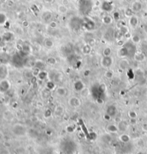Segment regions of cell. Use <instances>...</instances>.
Returning <instances> with one entry per match:
<instances>
[{"label":"cell","mask_w":147,"mask_h":154,"mask_svg":"<svg viewBox=\"0 0 147 154\" xmlns=\"http://www.w3.org/2000/svg\"><path fill=\"white\" fill-rule=\"evenodd\" d=\"M83 19H80L78 17H73L69 22V25L70 27L73 29V30H78L80 29L81 27H83Z\"/></svg>","instance_id":"6da1fadb"},{"label":"cell","mask_w":147,"mask_h":154,"mask_svg":"<svg viewBox=\"0 0 147 154\" xmlns=\"http://www.w3.org/2000/svg\"><path fill=\"white\" fill-rule=\"evenodd\" d=\"M83 20V27L84 29H86L87 31H93L95 29V27H96L95 22L91 18H90L88 17H84Z\"/></svg>","instance_id":"7a4b0ae2"},{"label":"cell","mask_w":147,"mask_h":154,"mask_svg":"<svg viewBox=\"0 0 147 154\" xmlns=\"http://www.w3.org/2000/svg\"><path fill=\"white\" fill-rule=\"evenodd\" d=\"M92 9V3L90 1L80 0L79 1V9L83 14L88 13Z\"/></svg>","instance_id":"3957f363"},{"label":"cell","mask_w":147,"mask_h":154,"mask_svg":"<svg viewBox=\"0 0 147 154\" xmlns=\"http://www.w3.org/2000/svg\"><path fill=\"white\" fill-rule=\"evenodd\" d=\"M100 9L106 13L112 12L114 9V5L112 1L108 0H104L100 3Z\"/></svg>","instance_id":"277c9868"},{"label":"cell","mask_w":147,"mask_h":154,"mask_svg":"<svg viewBox=\"0 0 147 154\" xmlns=\"http://www.w3.org/2000/svg\"><path fill=\"white\" fill-rule=\"evenodd\" d=\"M11 84L7 79L1 80L0 81V93H5L10 89Z\"/></svg>","instance_id":"5b68a950"},{"label":"cell","mask_w":147,"mask_h":154,"mask_svg":"<svg viewBox=\"0 0 147 154\" xmlns=\"http://www.w3.org/2000/svg\"><path fill=\"white\" fill-rule=\"evenodd\" d=\"M113 62H114V60L111 56L103 57L100 60V65L104 68H109L113 65Z\"/></svg>","instance_id":"8992f818"},{"label":"cell","mask_w":147,"mask_h":154,"mask_svg":"<svg viewBox=\"0 0 147 154\" xmlns=\"http://www.w3.org/2000/svg\"><path fill=\"white\" fill-rule=\"evenodd\" d=\"M131 9H132L134 13L139 12L143 9V4L139 0H136L134 2H132L131 5Z\"/></svg>","instance_id":"52a82bcc"},{"label":"cell","mask_w":147,"mask_h":154,"mask_svg":"<svg viewBox=\"0 0 147 154\" xmlns=\"http://www.w3.org/2000/svg\"><path fill=\"white\" fill-rule=\"evenodd\" d=\"M9 75V69L5 64L0 65V80L7 79Z\"/></svg>","instance_id":"ba28073f"},{"label":"cell","mask_w":147,"mask_h":154,"mask_svg":"<svg viewBox=\"0 0 147 154\" xmlns=\"http://www.w3.org/2000/svg\"><path fill=\"white\" fill-rule=\"evenodd\" d=\"M118 56L120 58H125L126 57H129V52L128 50L127 47L125 46V45H123L120 49L118 50L117 52Z\"/></svg>","instance_id":"9c48e42d"},{"label":"cell","mask_w":147,"mask_h":154,"mask_svg":"<svg viewBox=\"0 0 147 154\" xmlns=\"http://www.w3.org/2000/svg\"><path fill=\"white\" fill-rule=\"evenodd\" d=\"M139 17L135 16V15L132 16L131 17H130L129 20H128V24H129L130 27H132V28H136L139 25Z\"/></svg>","instance_id":"30bf717a"},{"label":"cell","mask_w":147,"mask_h":154,"mask_svg":"<svg viewBox=\"0 0 147 154\" xmlns=\"http://www.w3.org/2000/svg\"><path fill=\"white\" fill-rule=\"evenodd\" d=\"M69 105L73 107H78L81 105L80 100L77 97H73L69 100Z\"/></svg>","instance_id":"8fae6325"},{"label":"cell","mask_w":147,"mask_h":154,"mask_svg":"<svg viewBox=\"0 0 147 154\" xmlns=\"http://www.w3.org/2000/svg\"><path fill=\"white\" fill-rule=\"evenodd\" d=\"M73 87L75 88V90L78 92H81L85 87V85L83 83V82L82 80H77L75 82L73 85Z\"/></svg>","instance_id":"7c38bea8"},{"label":"cell","mask_w":147,"mask_h":154,"mask_svg":"<svg viewBox=\"0 0 147 154\" xmlns=\"http://www.w3.org/2000/svg\"><path fill=\"white\" fill-rule=\"evenodd\" d=\"M129 62L128 61V60L126 59H122L118 63V67L119 68H120L121 70H127L128 67H129Z\"/></svg>","instance_id":"4fadbf2b"},{"label":"cell","mask_w":147,"mask_h":154,"mask_svg":"<svg viewBox=\"0 0 147 154\" xmlns=\"http://www.w3.org/2000/svg\"><path fill=\"white\" fill-rule=\"evenodd\" d=\"M134 60L137 62H143L144 60H145L146 56L143 52H136V54H134Z\"/></svg>","instance_id":"5bb4252c"},{"label":"cell","mask_w":147,"mask_h":154,"mask_svg":"<svg viewBox=\"0 0 147 154\" xmlns=\"http://www.w3.org/2000/svg\"><path fill=\"white\" fill-rule=\"evenodd\" d=\"M114 21V19L110 15H105L103 18H102V22L104 24V25H111Z\"/></svg>","instance_id":"9a60e30c"},{"label":"cell","mask_w":147,"mask_h":154,"mask_svg":"<svg viewBox=\"0 0 147 154\" xmlns=\"http://www.w3.org/2000/svg\"><path fill=\"white\" fill-rule=\"evenodd\" d=\"M7 16L6 14L3 12H0V26H3L6 25L7 22Z\"/></svg>","instance_id":"2e32d148"},{"label":"cell","mask_w":147,"mask_h":154,"mask_svg":"<svg viewBox=\"0 0 147 154\" xmlns=\"http://www.w3.org/2000/svg\"><path fill=\"white\" fill-rule=\"evenodd\" d=\"M56 94L58 96H65L67 95V90L64 87H59L56 89Z\"/></svg>","instance_id":"e0dca14e"},{"label":"cell","mask_w":147,"mask_h":154,"mask_svg":"<svg viewBox=\"0 0 147 154\" xmlns=\"http://www.w3.org/2000/svg\"><path fill=\"white\" fill-rule=\"evenodd\" d=\"M12 130H13V133L17 134V135H20V134L23 133V131H24L23 130V127L21 125H19V124L15 125L13 127Z\"/></svg>","instance_id":"ac0fdd59"},{"label":"cell","mask_w":147,"mask_h":154,"mask_svg":"<svg viewBox=\"0 0 147 154\" xmlns=\"http://www.w3.org/2000/svg\"><path fill=\"white\" fill-rule=\"evenodd\" d=\"M106 113L108 115H109L111 117H113L114 116L116 113V108L114 105H111V106H108L107 108V110H106Z\"/></svg>","instance_id":"d6986e66"},{"label":"cell","mask_w":147,"mask_h":154,"mask_svg":"<svg viewBox=\"0 0 147 154\" xmlns=\"http://www.w3.org/2000/svg\"><path fill=\"white\" fill-rule=\"evenodd\" d=\"M52 17H53L52 13L50 11H45V12H44L42 13V18L43 20L45 21L50 20L52 19Z\"/></svg>","instance_id":"ffe728a7"},{"label":"cell","mask_w":147,"mask_h":154,"mask_svg":"<svg viewBox=\"0 0 147 154\" xmlns=\"http://www.w3.org/2000/svg\"><path fill=\"white\" fill-rule=\"evenodd\" d=\"M58 12L61 14H65L68 12V8L65 5H62L60 4V5L58 7Z\"/></svg>","instance_id":"44dd1931"},{"label":"cell","mask_w":147,"mask_h":154,"mask_svg":"<svg viewBox=\"0 0 147 154\" xmlns=\"http://www.w3.org/2000/svg\"><path fill=\"white\" fill-rule=\"evenodd\" d=\"M106 128H107L108 131H109L111 133H117L118 131V126H116L114 124H109V125H108Z\"/></svg>","instance_id":"7402d4cb"},{"label":"cell","mask_w":147,"mask_h":154,"mask_svg":"<svg viewBox=\"0 0 147 154\" xmlns=\"http://www.w3.org/2000/svg\"><path fill=\"white\" fill-rule=\"evenodd\" d=\"M92 50V47L90 45H85L83 47V49H82V52L84 54H88L90 53Z\"/></svg>","instance_id":"603a6c76"},{"label":"cell","mask_w":147,"mask_h":154,"mask_svg":"<svg viewBox=\"0 0 147 154\" xmlns=\"http://www.w3.org/2000/svg\"><path fill=\"white\" fill-rule=\"evenodd\" d=\"M43 43H44V46L46 48H48V49H50V48H52L54 46L53 42L50 39H49V38L45 39Z\"/></svg>","instance_id":"cb8c5ba5"},{"label":"cell","mask_w":147,"mask_h":154,"mask_svg":"<svg viewBox=\"0 0 147 154\" xmlns=\"http://www.w3.org/2000/svg\"><path fill=\"white\" fill-rule=\"evenodd\" d=\"M3 117L5 120L7 121H12L13 119V114L10 111H5L3 114Z\"/></svg>","instance_id":"d4e9b609"},{"label":"cell","mask_w":147,"mask_h":154,"mask_svg":"<svg viewBox=\"0 0 147 154\" xmlns=\"http://www.w3.org/2000/svg\"><path fill=\"white\" fill-rule=\"evenodd\" d=\"M47 72H45V70H41L39 74L37 75V77L40 80H44L47 78Z\"/></svg>","instance_id":"484cf974"},{"label":"cell","mask_w":147,"mask_h":154,"mask_svg":"<svg viewBox=\"0 0 147 154\" xmlns=\"http://www.w3.org/2000/svg\"><path fill=\"white\" fill-rule=\"evenodd\" d=\"M111 53H112V50L111 47H106L103 50V57H109V56H111Z\"/></svg>","instance_id":"4316f807"},{"label":"cell","mask_w":147,"mask_h":154,"mask_svg":"<svg viewBox=\"0 0 147 154\" xmlns=\"http://www.w3.org/2000/svg\"><path fill=\"white\" fill-rule=\"evenodd\" d=\"M131 42L134 44H138L141 42V37L138 34H134L131 37Z\"/></svg>","instance_id":"83f0119b"},{"label":"cell","mask_w":147,"mask_h":154,"mask_svg":"<svg viewBox=\"0 0 147 154\" xmlns=\"http://www.w3.org/2000/svg\"><path fill=\"white\" fill-rule=\"evenodd\" d=\"M134 12L132 11V9H131V7H128L127 9H125V12H124V14H125V16L127 18H130L132 16H134Z\"/></svg>","instance_id":"f1b7e54d"},{"label":"cell","mask_w":147,"mask_h":154,"mask_svg":"<svg viewBox=\"0 0 147 154\" xmlns=\"http://www.w3.org/2000/svg\"><path fill=\"white\" fill-rule=\"evenodd\" d=\"M35 67L38 68L40 70H44L45 68V63L41 60H38L35 63Z\"/></svg>","instance_id":"f546056e"},{"label":"cell","mask_w":147,"mask_h":154,"mask_svg":"<svg viewBox=\"0 0 147 154\" xmlns=\"http://www.w3.org/2000/svg\"><path fill=\"white\" fill-rule=\"evenodd\" d=\"M63 111H64L63 107H61V106H58V107H56V109H55V114L57 116H61L63 114Z\"/></svg>","instance_id":"4dcf8cb0"},{"label":"cell","mask_w":147,"mask_h":154,"mask_svg":"<svg viewBox=\"0 0 147 154\" xmlns=\"http://www.w3.org/2000/svg\"><path fill=\"white\" fill-rule=\"evenodd\" d=\"M118 130H126V128H127V125H126V123L125 122V121H121L119 123V124H118Z\"/></svg>","instance_id":"1f68e13d"},{"label":"cell","mask_w":147,"mask_h":154,"mask_svg":"<svg viewBox=\"0 0 147 154\" xmlns=\"http://www.w3.org/2000/svg\"><path fill=\"white\" fill-rule=\"evenodd\" d=\"M12 37V34L11 32H5L2 36V39L6 41H9Z\"/></svg>","instance_id":"d6a6232c"},{"label":"cell","mask_w":147,"mask_h":154,"mask_svg":"<svg viewBox=\"0 0 147 154\" xmlns=\"http://www.w3.org/2000/svg\"><path fill=\"white\" fill-rule=\"evenodd\" d=\"M119 138L120 139V141H123V142H128L130 140V137L128 136V134H122V135H120Z\"/></svg>","instance_id":"836d02e7"},{"label":"cell","mask_w":147,"mask_h":154,"mask_svg":"<svg viewBox=\"0 0 147 154\" xmlns=\"http://www.w3.org/2000/svg\"><path fill=\"white\" fill-rule=\"evenodd\" d=\"M114 72L112 71V70H107L106 73H105V77L108 78V79H111V78H113V77H114Z\"/></svg>","instance_id":"e575fe53"},{"label":"cell","mask_w":147,"mask_h":154,"mask_svg":"<svg viewBox=\"0 0 147 154\" xmlns=\"http://www.w3.org/2000/svg\"><path fill=\"white\" fill-rule=\"evenodd\" d=\"M47 62L48 64H50V65H55L57 63V60L53 57H50L47 58Z\"/></svg>","instance_id":"d590c367"},{"label":"cell","mask_w":147,"mask_h":154,"mask_svg":"<svg viewBox=\"0 0 147 154\" xmlns=\"http://www.w3.org/2000/svg\"><path fill=\"white\" fill-rule=\"evenodd\" d=\"M49 26L51 28V29H56L58 26V23L57 22H55V21H51V22H50V23H49Z\"/></svg>","instance_id":"8d00e7d4"},{"label":"cell","mask_w":147,"mask_h":154,"mask_svg":"<svg viewBox=\"0 0 147 154\" xmlns=\"http://www.w3.org/2000/svg\"><path fill=\"white\" fill-rule=\"evenodd\" d=\"M128 116L131 118V119H136L137 118V114L135 111H130L128 113Z\"/></svg>","instance_id":"74e56055"},{"label":"cell","mask_w":147,"mask_h":154,"mask_svg":"<svg viewBox=\"0 0 147 154\" xmlns=\"http://www.w3.org/2000/svg\"><path fill=\"white\" fill-rule=\"evenodd\" d=\"M98 90H100L101 92H105L106 91V85L105 84H100V85H99V87H98Z\"/></svg>","instance_id":"f35d334b"},{"label":"cell","mask_w":147,"mask_h":154,"mask_svg":"<svg viewBox=\"0 0 147 154\" xmlns=\"http://www.w3.org/2000/svg\"><path fill=\"white\" fill-rule=\"evenodd\" d=\"M69 4H70V1L69 0H62L61 1V4L65 5L66 7H67L69 5Z\"/></svg>","instance_id":"ab89813d"},{"label":"cell","mask_w":147,"mask_h":154,"mask_svg":"<svg viewBox=\"0 0 147 154\" xmlns=\"http://www.w3.org/2000/svg\"><path fill=\"white\" fill-rule=\"evenodd\" d=\"M119 17H120V14L118 12H114V20H118L119 19Z\"/></svg>","instance_id":"60d3db41"},{"label":"cell","mask_w":147,"mask_h":154,"mask_svg":"<svg viewBox=\"0 0 147 154\" xmlns=\"http://www.w3.org/2000/svg\"><path fill=\"white\" fill-rule=\"evenodd\" d=\"M29 22L27 20H24L22 22V26L24 27H29Z\"/></svg>","instance_id":"b9f144b4"},{"label":"cell","mask_w":147,"mask_h":154,"mask_svg":"<svg viewBox=\"0 0 147 154\" xmlns=\"http://www.w3.org/2000/svg\"><path fill=\"white\" fill-rule=\"evenodd\" d=\"M51 115V111L50 110H47L45 112V116L46 118H49L50 116Z\"/></svg>","instance_id":"7bdbcfd3"},{"label":"cell","mask_w":147,"mask_h":154,"mask_svg":"<svg viewBox=\"0 0 147 154\" xmlns=\"http://www.w3.org/2000/svg\"><path fill=\"white\" fill-rule=\"evenodd\" d=\"M45 3L46 4H53L55 0H43Z\"/></svg>","instance_id":"ee69618b"},{"label":"cell","mask_w":147,"mask_h":154,"mask_svg":"<svg viewBox=\"0 0 147 154\" xmlns=\"http://www.w3.org/2000/svg\"><path fill=\"white\" fill-rule=\"evenodd\" d=\"M142 128L144 129V130L147 131V123H144L142 125Z\"/></svg>","instance_id":"f6af8a7d"},{"label":"cell","mask_w":147,"mask_h":154,"mask_svg":"<svg viewBox=\"0 0 147 154\" xmlns=\"http://www.w3.org/2000/svg\"><path fill=\"white\" fill-rule=\"evenodd\" d=\"M67 131L68 132H70V133H72V132H73L74 130V128H73L72 126H69V127L67 128Z\"/></svg>","instance_id":"bcb514c9"},{"label":"cell","mask_w":147,"mask_h":154,"mask_svg":"<svg viewBox=\"0 0 147 154\" xmlns=\"http://www.w3.org/2000/svg\"><path fill=\"white\" fill-rule=\"evenodd\" d=\"M89 75H90V71L89 70H86V71L84 72V75L85 76H88Z\"/></svg>","instance_id":"7dc6e473"},{"label":"cell","mask_w":147,"mask_h":154,"mask_svg":"<svg viewBox=\"0 0 147 154\" xmlns=\"http://www.w3.org/2000/svg\"><path fill=\"white\" fill-rule=\"evenodd\" d=\"M2 139H3V134H2V133L0 131V142L1 141Z\"/></svg>","instance_id":"c3c4849f"},{"label":"cell","mask_w":147,"mask_h":154,"mask_svg":"<svg viewBox=\"0 0 147 154\" xmlns=\"http://www.w3.org/2000/svg\"><path fill=\"white\" fill-rule=\"evenodd\" d=\"M1 1H2V2H4V1H6V0H0Z\"/></svg>","instance_id":"681fc988"},{"label":"cell","mask_w":147,"mask_h":154,"mask_svg":"<svg viewBox=\"0 0 147 154\" xmlns=\"http://www.w3.org/2000/svg\"><path fill=\"white\" fill-rule=\"evenodd\" d=\"M86 1H90V0H86Z\"/></svg>","instance_id":"f907efd6"}]
</instances>
